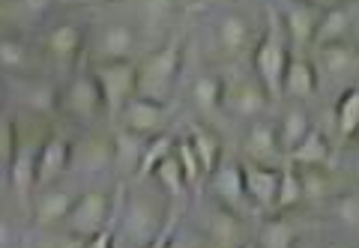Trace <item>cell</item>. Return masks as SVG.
<instances>
[{"mask_svg":"<svg viewBox=\"0 0 359 248\" xmlns=\"http://www.w3.org/2000/svg\"><path fill=\"white\" fill-rule=\"evenodd\" d=\"M168 209H165V195L162 188H147V186H135L132 191L120 195L117 207V236H123L129 245L141 248L144 242H150L153 236H159V230L168 224Z\"/></svg>","mask_w":359,"mask_h":248,"instance_id":"obj_1","label":"cell"},{"mask_svg":"<svg viewBox=\"0 0 359 248\" xmlns=\"http://www.w3.org/2000/svg\"><path fill=\"white\" fill-rule=\"evenodd\" d=\"M180 72H183V39L171 36L165 45L135 60V96L168 105L180 81Z\"/></svg>","mask_w":359,"mask_h":248,"instance_id":"obj_2","label":"cell"},{"mask_svg":"<svg viewBox=\"0 0 359 248\" xmlns=\"http://www.w3.org/2000/svg\"><path fill=\"white\" fill-rule=\"evenodd\" d=\"M141 27L129 18H108L93 27H84V57L93 63L135 60L141 54Z\"/></svg>","mask_w":359,"mask_h":248,"instance_id":"obj_3","label":"cell"},{"mask_svg":"<svg viewBox=\"0 0 359 248\" xmlns=\"http://www.w3.org/2000/svg\"><path fill=\"white\" fill-rule=\"evenodd\" d=\"M287 57H290V48H287L285 30L278 25V15L269 13L264 33L252 45V66H249L255 78L261 81L264 93L269 96V102L282 99V75H285Z\"/></svg>","mask_w":359,"mask_h":248,"instance_id":"obj_4","label":"cell"},{"mask_svg":"<svg viewBox=\"0 0 359 248\" xmlns=\"http://www.w3.org/2000/svg\"><path fill=\"white\" fill-rule=\"evenodd\" d=\"M54 114H60L69 123H78V126H87V129H93L96 120L105 114L102 96H99L93 72L87 66L84 69H72L69 78L57 87V108H54Z\"/></svg>","mask_w":359,"mask_h":248,"instance_id":"obj_5","label":"cell"},{"mask_svg":"<svg viewBox=\"0 0 359 248\" xmlns=\"http://www.w3.org/2000/svg\"><path fill=\"white\" fill-rule=\"evenodd\" d=\"M219 78H222L224 114H233L237 120H249V123L264 117V111L269 108V96L264 93V87L252 69H243L240 63H231V72Z\"/></svg>","mask_w":359,"mask_h":248,"instance_id":"obj_6","label":"cell"},{"mask_svg":"<svg viewBox=\"0 0 359 248\" xmlns=\"http://www.w3.org/2000/svg\"><path fill=\"white\" fill-rule=\"evenodd\" d=\"M120 195V188H117ZM117 195H111L108 188H87V191H78L66 219L60 221V228L66 233H75V236H93L99 230L111 228V216H114V207H117Z\"/></svg>","mask_w":359,"mask_h":248,"instance_id":"obj_7","label":"cell"},{"mask_svg":"<svg viewBox=\"0 0 359 248\" xmlns=\"http://www.w3.org/2000/svg\"><path fill=\"white\" fill-rule=\"evenodd\" d=\"M257 42V33L252 27L249 13L243 9H222L212 18V45L224 60L237 63L245 51H252V45Z\"/></svg>","mask_w":359,"mask_h":248,"instance_id":"obj_8","label":"cell"},{"mask_svg":"<svg viewBox=\"0 0 359 248\" xmlns=\"http://www.w3.org/2000/svg\"><path fill=\"white\" fill-rule=\"evenodd\" d=\"M93 81L102 96V108L108 117L120 114V108L135 96V60H120V63H93L90 66Z\"/></svg>","mask_w":359,"mask_h":248,"instance_id":"obj_9","label":"cell"},{"mask_svg":"<svg viewBox=\"0 0 359 248\" xmlns=\"http://www.w3.org/2000/svg\"><path fill=\"white\" fill-rule=\"evenodd\" d=\"M78 191L63 186L60 183H51V186H42L30 195V207H27V219L36 230H51V228H60V221L66 219L72 200H75Z\"/></svg>","mask_w":359,"mask_h":248,"instance_id":"obj_10","label":"cell"},{"mask_svg":"<svg viewBox=\"0 0 359 248\" xmlns=\"http://www.w3.org/2000/svg\"><path fill=\"white\" fill-rule=\"evenodd\" d=\"M311 66L318 72V81H332V84H344L351 87L356 84V66H359V54L353 42H339V45H320L311 48Z\"/></svg>","mask_w":359,"mask_h":248,"instance_id":"obj_11","label":"cell"},{"mask_svg":"<svg viewBox=\"0 0 359 248\" xmlns=\"http://www.w3.org/2000/svg\"><path fill=\"white\" fill-rule=\"evenodd\" d=\"M39 54L57 66L75 69V63L84 57V25H78V21H57V25H51L42 36Z\"/></svg>","mask_w":359,"mask_h":248,"instance_id":"obj_12","label":"cell"},{"mask_svg":"<svg viewBox=\"0 0 359 248\" xmlns=\"http://www.w3.org/2000/svg\"><path fill=\"white\" fill-rule=\"evenodd\" d=\"M39 45H33L25 33L18 30H6L0 33V75L9 78H30L39 75Z\"/></svg>","mask_w":359,"mask_h":248,"instance_id":"obj_13","label":"cell"},{"mask_svg":"<svg viewBox=\"0 0 359 248\" xmlns=\"http://www.w3.org/2000/svg\"><path fill=\"white\" fill-rule=\"evenodd\" d=\"M120 129L123 132H132V135H141V138H153L168 129V105L165 102H153V99H144V96H132L126 105L120 108Z\"/></svg>","mask_w":359,"mask_h":248,"instance_id":"obj_14","label":"cell"},{"mask_svg":"<svg viewBox=\"0 0 359 248\" xmlns=\"http://www.w3.org/2000/svg\"><path fill=\"white\" fill-rule=\"evenodd\" d=\"M320 13L323 9H314L309 4H302V0H285L278 25L285 30L287 48H294L297 54L311 51V39H314V30H318Z\"/></svg>","mask_w":359,"mask_h":248,"instance_id":"obj_15","label":"cell"},{"mask_svg":"<svg viewBox=\"0 0 359 248\" xmlns=\"http://www.w3.org/2000/svg\"><path fill=\"white\" fill-rule=\"evenodd\" d=\"M111 171V135L90 132L81 141L72 144L69 153V174L75 177H105Z\"/></svg>","mask_w":359,"mask_h":248,"instance_id":"obj_16","label":"cell"},{"mask_svg":"<svg viewBox=\"0 0 359 248\" xmlns=\"http://www.w3.org/2000/svg\"><path fill=\"white\" fill-rule=\"evenodd\" d=\"M69 153H72V141L63 138L57 132H48L45 141L39 146L36 156V179H33V191L51 183H60V179L69 174Z\"/></svg>","mask_w":359,"mask_h":248,"instance_id":"obj_17","label":"cell"},{"mask_svg":"<svg viewBox=\"0 0 359 248\" xmlns=\"http://www.w3.org/2000/svg\"><path fill=\"white\" fill-rule=\"evenodd\" d=\"M356 0H347V4L330 6L320 13L318 30H314L311 48H320V45H339V42H353L356 36Z\"/></svg>","mask_w":359,"mask_h":248,"instance_id":"obj_18","label":"cell"},{"mask_svg":"<svg viewBox=\"0 0 359 248\" xmlns=\"http://www.w3.org/2000/svg\"><path fill=\"white\" fill-rule=\"evenodd\" d=\"M243 153H245V159L255 162V165H269V167H278V165H282L285 153H282V146H278L276 123L266 120V117L252 120L249 129H245Z\"/></svg>","mask_w":359,"mask_h":248,"instance_id":"obj_19","label":"cell"},{"mask_svg":"<svg viewBox=\"0 0 359 248\" xmlns=\"http://www.w3.org/2000/svg\"><path fill=\"white\" fill-rule=\"evenodd\" d=\"M245 200L252 207H261L264 212H276V195H278V167L245 162L240 165Z\"/></svg>","mask_w":359,"mask_h":248,"instance_id":"obj_20","label":"cell"},{"mask_svg":"<svg viewBox=\"0 0 359 248\" xmlns=\"http://www.w3.org/2000/svg\"><path fill=\"white\" fill-rule=\"evenodd\" d=\"M210 188H212V198L219 200V207L231 209V212H243V207L249 204L245 200V188H243V177H240V165L237 162H219L216 171L210 177Z\"/></svg>","mask_w":359,"mask_h":248,"instance_id":"obj_21","label":"cell"},{"mask_svg":"<svg viewBox=\"0 0 359 248\" xmlns=\"http://www.w3.org/2000/svg\"><path fill=\"white\" fill-rule=\"evenodd\" d=\"M318 72H314L311 60L306 54H290L285 75H282V96L290 99V102H306L318 93Z\"/></svg>","mask_w":359,"mask_h":248,"instance_id":"obj_22","label":"cell"},{"mask_svg":"<svg viewBox=\"0 0 359 248\" xmlns=\"http://www.w3.org/2000/svg\"><path fill=\"white\" fill-rule=\"evenodd\" d=\"M135 9V25L141 27L144 36H156L171 27V21L177 15V0H132Z\"/></svg>","mask_w":359,"mask_h":248,"instance_id":"obj_23","label":"cell"},{"mask_svg":"<svg viewBox=\"0 0 359 248\" xmlns=\"http://www.w3.org/2000/svg\"><path fill=\"white\" fill-rule=\"evenodd\" d=\"M147 138L132 132H117L111 135V171H117L120 177H135L138 174V162H141V150Z\"/></svg>","mask_w":359,"mask_h":248,"instance_id":"obj_24","label":"cell"},{"mask_svg":"<svg viewBox=\"0 0 359 248\" xmlns=\"http://www.w3.org/2000/svg\"><path fill=\"white\" fill-rule=\"evenodd\" d=\"M210 236V245L212 248H237L243 245V221L237 212H231V209H224L216 204V209L210 212V219H207V233Z\"/></svg>","mask_w":359,"mask_h":248,"instance_id":"obj_25","label":"cell"},{"mask_svg":"<svg viewBox=\"0 0 359 248\" xmlns=\"http://www.w3.org/2000/svg\"><path fill=\"white\" fill-rule=\"evenodd\" d=\"M287 159L294 167H327L330 165V141L327 135H323L318 126H311L306 132V138H302L294 150L287 153Z\"/></svg>","mask_w":359,"mask_h":248,"instance_id":"obj_26","label":"cell"},{"mask_svg":"<svg viewBox=\"0 0 359 248\" xmlns=\"http://www.w3.org/2000/svg\"><path fill=\"white\" fill-rule=\"evenodd\" d=\"M189 96H192V105L201 117H216L222 114V78L216 72H204L198 75L192 81V90H189Z\"/></svg>","mask_w":359,"mask_h":248,"instance_id":"obj_27","label":"cell"},{"mask_svg":"<svg viewBox=\"0 0 359 248\" xmlns=\"http://www.w3.org/2000/svg\"><path fill=\"white\" fill-rule=\"evenodd\" d=\"M21 84H27V90H25V111L27 114L51 117L54 108H57V87H54L48 78H39V75L21 78Z\"/></svg>","mask_w":359,"mask_h":248,"instance_id":"obj_28","label":"cell"},{"mask_svg":"<svg viewBox=\"0 0 359 248\" xmlns=\"http://www.w3.org/2000/svg\"><path fill=\"white\" fill-rule=\"evenodd\" d=\"M189 146H192V153H195V159L201 165V174H204V179L216 171V165L222 162V138L212 129L207 126H195L192 129V138H186Z\"/></svg>","mask_w":359,"mask_h":248,"instance_id":"obj_29","label":"cell"},{"mask_svg":"<svg viewBox=\"0 0 359 248\" xmlns=\"http://www.w3.org/2000/svg\"><path fill=\"white\" fill-rule=\"evenodd\" d=\"M311 129V120H309V111L302 108V102L297 105H290L282 120H278V126H276V135H278V146H282V153L287 156L294 146L306 138V132Z\"/></svg>","mask_w":359,"mask_h":248,"instance_id":"obj_30","label":"cell"},{"mask_svg":"<svg viewBox=\"0 0 359 248\" xmlns=\"http://www.w3.org/2000/svg\"><path fill=\"white\" fill-rule=\"evenodd\" d=\"M54 6H60V0H6L0 6V13L13 18V25L18 21L21 27H33V25H42L51 15Z\"/></svg>","mask_w":359,"mask_h":248,"instance_id":"obj_31","label":"cell"},{"mask_svg":"<svg viewBox=\"0 0 359 248\" xmlns=\"http://www.w3.org/2000/svg\"><path fill=\"white\" fill-rule=\"evenodd\" d=\"M147 179H156V186L162 188V195H165V198H186V191H189V186H186V179H183V171H180V162H177L174 150H171V156H165V159L153 167Z\"/></svg>","mask_w":359,"mask_h":248,"instance_id":"obj_32","label":"cell"},{"mask_svg":"<svg viewBox=\"0 0 359 248\" xmlns=\"http://www.w3.org/2000/svg\"><path fill=\"white\" fill-rule=\"evenodd\" d=\"M335 126H339L341 138H353L356 126H359V87L351 84L344 87V93L339 96V105H335Z\"/></svg>","mask_w":359,"mask_h":248,"instance_id":"obj_33","label":"cell"},{"mask_svg":"<svg viewBox=\"0 0 359 248\" xmlns=\"http://www.w3.org/2000/svg\"><path fill=\"white\" fill-rule=\"evenodd\" d=\"M174 135H168V132H159V135H153V138H147V144H144V150H141V162H138V179H147L150 171L156 165H159L165 156H171L174 150Z\"/></svg>","mask_w":359,"mask_h":248,"instance_id":"obj_34","label":"cell"},{"mask_svg":"<svg viewBox=\"0 0 359 248\" xmlns=\"http://www.w3.org/2000/svg\"><path fill=\"white\" fill-rule=\"evenodd\" d=\"M257 248H297V230L287 219L276 216L269 219L261 228V240H257Z\"/></svg>","mask_w":359,"mask_h":248,"instance_id":"obj_35","label":"cell"},{"mask_svg":"<svg viewBox=\"0 0 359 248\" xmlns=\"http://www.w3.org/2000/svg\"><path fill=\"white\" fill-rule=\"evenodd\" d=\"M302 204V183H299V171L294 165L278 167V195H276V209H294Z\"/></svg>","mask_w":359,"mask_h":248,"instance_id":"obj_36","label":"cell"},{"mask_svg":"<svg viewBox=\"0 0 359 248\" xmlns=\"http://www.w3.org/2000/svg\"><path fill=\"white\" fill-rule=\"evenodd\" d=\"M174 156H177V162H180V171H183L186 186L189 188H198L201 179H204V174H201V165H198L189 141H174Z\"/></svg>","mask_w":359,"mask_h":248,"instance_id":"obj_37","label":"cell"},{"mask_svg":"<svg viewBox=\"0 0 359 248\" xmlns=\"http://www.w3.org/2000/svg\"><path fill=\"white\" fill-rule=\"evenodd\" d=\"M36 248H84V236L66 233L63 228H51V230H36Z\"/></svg>","mask_w":359,"mask_h":248,"instance_id":"obj_38","label":"cell"},{"mask_svg":"<svg viewBox=\"0 0 359 248\" xmlns=\"http://www.w3.org/2000/svg\"><path fill=\"white\" fill-rule=\"evenodd\" d=\"M335 216H339V221L347 230L359 228V198H356V191H347V195H341L339 200H335Z\"/></svg>","mask_w":359,"mask_h":248,"instance_id":"obj_39","label":"cell"},{"mask_svg":"<svg viewBox=\"0 0 359 248\" xmlns=\"http://www.w3.org/2000/svg\"><path fill=\"white\" fill-rule=\"evenodd\" d=\"M204 245V240L195 233V230H186V228H177L171 230V236H168V242H165V248H201Z\"/></svg>","mask_w":359,"mask_h":248,"instance_id":"obj_40","label":"cell"},{"mask_svg":"<svg viewBox=\"0 0 359 248\" xmlns=\"http://www.w3.org/2000/svg\"><path fill=\"white\" fill-rule=\"evenodd\" d=\"M18 245H21L18 224L0 209V248H18Z\"/></svg>","mask_w":359,"mask_h":248,"instance_id":"obj_41","label":"cell"},{"mask_svg":"<svg viewBox=\"0 0 359 248\" xmlns=\"http://www.w3.org/2000/svg\"><path fill=\"white\" fill-rule=\"evenodd\" d=\"M9 153H13V117L0 111V165H9Z\"/></svg>","mask_w":359,"mask_h":248,"instance_id":"obj_42","label":"cell"},{"mask_svg":"<svg viewBox=\"0 0 359 248\" xmlns=\"http://www.w3.org/2000/svg\"><path fill=\"white\" fill-rule=\"evenodd\" d=\"M111 245H114V228H105L93 236H87L84 242V248H111Z\"/></svg>","mask_w":359,"mask_h":248,"instance_id":"obj_43","label":"cell"},{"mask_svg":"<svg viewBox=\"0 0 359 248\" xmlns=\"http://www.w3.org/2000/svg\"><path fill=\"white\" fill-rule=\"evenodd\" d=\"M177 228V219L171 216V219H168V224H165V228L159 230V236H153V240L150 242H144L141 248H165V242H168V236H171V230Z\"/></svg>","mask_w":359,"mask_h":248,"instance_id":"obj_44","label":"cell"},{"mask_svg":"<svg viewBox=\"0 0 359 248\" xmlns=\"http://www.w3.org/2000/svg\"><path fill=\"white\" fill-rule=\"evenodd\" d=\"M63 6H78V9H99V6H111L120 0H60Z\"/></svg>","mask_w":359,"mask_h":248,"instance_id":"obj_45","label":"cell"},{"mask_svg":"<svg viewBox=\"0 0 359 248\" xmlns=\"http://www.w3.org/2000/svg\"><path fill=\"white\" fill-rule=\"evenodd\" d=\"M302 4H309V6H314V9H330V6L347 4V0H302Z\"/></svg>","mask_w":359,"mask_h":248,"instance_id":"obj_46","label":"cell"},{"mask_svg":"<svg viewBox=\"0 0 359 248\" xmlns=\"http://www.w3.org/2000/svg\"><path fill=\"white\" fill-rule=\"evenodd\" d=\"M6 195H9V177H6V167L0 165V204L6 200Z\"/></svg>","mask_w":359,"mask_h":248,"instance_id":"obj_47","label":"cell"},{"mask_svg":"<svg viewBox=\"0 0 359 248\" xmlns=\"http://www.w3.org/2000/svg\"><path fill=\"white\" fill-rule=\"evenodd\" d=\"M111 248H135V245H129L126 240H123V236H117V233H114V245H111Z\"/></svg>","mask_w":359,"mask_h":248,"instance_id":"obj_48","label":"cell"},{"mask_svg":"<svg viewBox=\"0 0 359 248\" xmlns=\"http://www.w3.org/2000/svg\"><path fill=\"white\" fill-rule=\"evenodd\" d=\"M4 102H6V90H4V81H0V111H4Z\"/></svg>","mask_w":359,"mask_h":248,"instance_id":"obj_49","label":"cell"},{"mask_svg":"<svg viewBox=\"0 0 359 248\" xmlns=\"http://www.w3.org/2000/svg\"><path fill=\"white\" fill-rule=\"evenodd\" d=\"M237 248H257L255 242H243V245H237Z\"/></svg>","mask_w":359,"mask_h":248,"instance_id":"obj_50","label":"cell"},{"mask_svg":"<svg viewBox=\"0 0 359 248\" xmlns=\"http://www.w3.org/2000/svg\"><path fill=\"white\" fill-rule=\"evenodd\" d=\"M201 248H207V242H204V245H201ZM210 248H212V245H210Z\"/></svg>","mask_w":359,"mask_h":248,"instance_id":"obj_51","label":"cell"},{"mask_svg":"<svg viewBox=\"0 0 359 248\" xmlns=\"http://www.w3.org/2000/svg\"><path fill=\"white\" fill-rule=\"evenodd\" d=\"M4 4H6V0H0V6H4Z\"/></svg>","mask_w":359,"mask_h":248,"instance_id":"obj_52","label":"cell"}]
</instances>
